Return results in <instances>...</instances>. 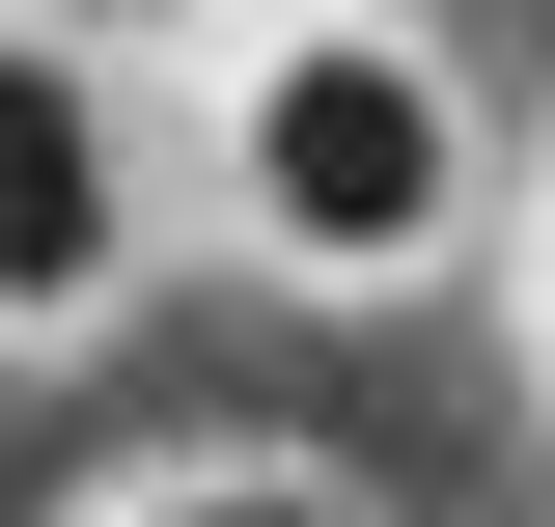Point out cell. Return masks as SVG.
I'll list each match as a JSON object with an SVG mask.
<instances>
[{
	"label": "cell",
	"instance_id": "cell-3",
	"mask_svg": "<svg viewBox=\"0 0 555 527\" xmlns=\"http://www.w3.org/2000/svg\"><path fill=\"white\" fill-rule=\"evenodd\" d=\"M83 527H361L334 472H139V500H83Z\"/></svg>",
	"mask_w": 555,
	"mask_h": 527
},
{
	"label": "cell",
	"instance_id": "cell-1",
	"mask_svg": "<svg viewBox=\"0 0 555 527\" xmlns=\"http://www.w3.org/2000/svg\"><path fill=\"white\" fill-rule=\"evenodd\" d=\"M222 195H250L278 278L389 306V278H444V222H473V112H444L416 28L306 0V28H250V83H222Z\"/></svg>",
	"mask_w": 555,
	"mask_h": 527
},
{
	"label": "cell",
	"instance_id": "cell-2",
	"mask_svg": "<svg viewBox=\"0 0 555 527\" xmlns=\"http://www.w3.org/2000/svg\"><path fill=\"white\" fill-rule=\"evenodd\" d=\"M112 278H139V139H112V83H83L56 0H0V361L83 333Z\"/></svg>",
	"mask_w": 555,
	"mask_h": 527
}]
</instances>
